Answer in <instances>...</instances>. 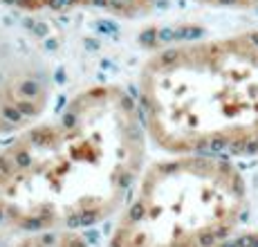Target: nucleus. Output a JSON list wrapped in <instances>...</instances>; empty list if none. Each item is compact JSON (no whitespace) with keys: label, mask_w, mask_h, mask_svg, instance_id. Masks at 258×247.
I'll return each mask as SVG.
<instances>
[{"label":"nucleus","mask_w":258,"mask_h":247,"mask_svg":"<svg viewBox=\"0 0 258 247\" xmlns=\"http://www.w3.org/2000/svg\"><path fill=\"white\" fill-rule=\"evenodd\" d=\"M146 126L137 101L94 86L0 151V225L74 231L112 216L140 182Z\"/></svg>","instance_id":"f257e3e1"},{"label":"nucleus","mask_w":258,"mask_h":247,"mask_svg":"<svg viewBox=\"0 0 258 247\" xmlns=\"http://www.w3.org/2000/svg\"><path fill=\"white\" fill-rule=\"evenodd\" d=\"M137 106L146 135L173 155H258V32L160 49Z\"/></svg>","instance_id":"f03ea898"},{"label":"nucleus","mask_w":258,"mask_h":247,"mask_svg":"<svg viewBox=\"0 0 258 247\" xmlns=\"http://www.w3.org/2000/svg\"><path fill=\"white\" fill-rule=\"evenodd\" d=\"M247 209V184L234 162L173 155L144 171L108 247H220Z\"/></svg>","instance_id":"7ed1b4c3"},{"label":"nucleus","mask_w":258,"mask_h":247,"mask_svg":"<svg viewBox=\"0 0 258 247\" xmlns=\"http://www.w3.org/2000/svg\"><path fill=\"white\" fill-rule=\"evenodd\" d=\"M25 9H106L115 14H135L151 5V0H5Z\"/></svg>","instance_id":"20e7f679"},{"label":"nucleus","mask_w":258,"mask_h":247,"mask_svg":"<svg viewBox=\"0 0 258 247\" xmlns=\"http://www.w3.org/2000/svg\"><path fill=\"white\" fill-rule=\"evenodd\" d=\"M16 247H88L74 231H38L23 238Z\"/></svg>","instance_id":"39448f33"},{"label":"nucleus","mask_w":258,"mask_h":247,"mask_svg":"<svg viewBox=\"0 0 258 247\" xmlns=\"http://www.w3.org/2000/svg\"><path fill=\"white\" fill-rule=\"evenodd\" d=\"M213 7H258V0H198Z\"/></svg>","instance_id":"423d86ee"},{"label":"nucleus","mask_w":258,"mask_h":247,"mask_svg":"<svg viewBox=\"0 0 258 247\" xmlns=\"http://www.w3.org/2000/svg\"><path fill=\"white\" fill-rule=\"evenodd\" d=\"M220 247H258V236H245V238H236V240H227Z\"/></svg>","instance_id":"0eeeda50"}]
</instances>
